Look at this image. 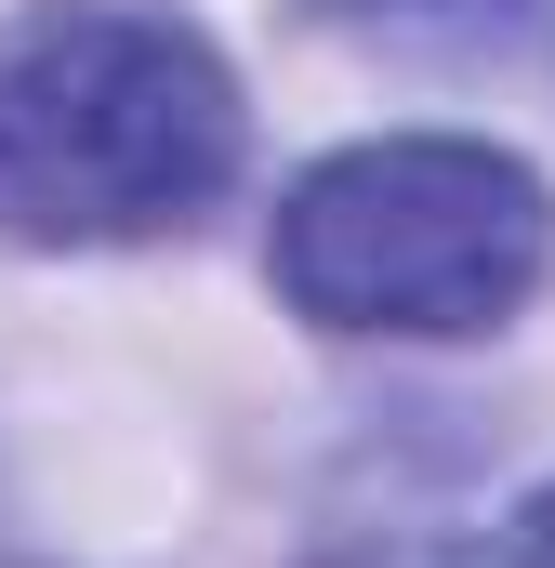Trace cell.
<instances>
[{"instance_id":"obj_1","label":"cell","mask_w":555,"mask_h":568,"mask_svg":"<svg viewBox=\"0 0 555 568\" xmlns=\"http://www.w3.org/2000/svg\"><path fill=\"white\" fill-rule=\"evenodd\" d=\"M239 172V80L185 13L27 0L0 27V239L107 252L212 212Z\"/></svg>"},{"instance_id":"obj_2","label":"cell","mask_w":555,"mask_h":568,"mask_svg":"<svg viewBox=\"0 0 555 568\" xmlns=\"http://www.w3.org/2000/svg\"><path fill=\"white\" fill-rule=\"evenodd\" d=\"M555 252L543 172L463 133H384L317 159L278 199L265 265L291 291V317L317 331H384V344H463L503 331Z\"/></svg>"},{"instance_id":"obj_3","label":"cell","mask_w":555,"mask_h":568,"mask_svg":"<svg viewBox=\"0 0 555 568\" xmlns=\"http://www.w3.org/2000/svg\"><path fill=\"white\" fill-rule=\"evenodd\" d=\"M331 13H357V27H411V40H436V27H490L503 0H331Z\"/></svg>"},{"instance_id":"obj_4","label":"cell","mask_w":555,"mask_h":568,"mask_svg":"<svg viewBox=\"0 0 555 568\" xmlns=\"http://www.w3.org/2000/svg\"><path fill=\"white\" fill-rule=\"evenodd\" d=\"M516 568H555V489L529 503V516H516Z\"/></svg>"},{"instance_id":"obj_5","label":"cell","mask_w":555,"mask_h":568,"mask_svg":"<svg viewBox=\"0 0 555 568\" xmlns=\"http://www.w3.org/2000/svg\"><path fill=\"white\" fill-rule=\"evenodd\" d=\"M344 568H463V556H344Z\"/></svg>"}]
</instances>
